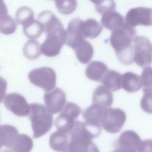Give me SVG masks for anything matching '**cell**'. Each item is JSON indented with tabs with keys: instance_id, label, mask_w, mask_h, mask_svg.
<instances>
[{
	"instance_id": "1",
	"label": "cell",
	"mask_w": 152,
	"mask_h": 152,
	"mask_svg": "<svg viewBox=\"0 0 152 152\" xmlns=\"http://www.w3.org/2000/svg\"><path fill=\"white\" fill-rule=\"evenodd\" d=\"M136 31L126 23L112 30L109 41L115 49L119 61L125 65L134 62V45L132 42Z\"/></svg>"
},
{
	"instance_id": "2",
	"label": "cell",
	"mask_w": 152,
	"mask_h": 152,
	"mask_svg": "<svg viewBox=\"0 0 152 152\" xmlns=\"http://www.w3.org/2000/svg\"><path fill=\"white\" fill-rule=\"evenodd\" d=\"M69 136L70 139L64 152H89L93 143L92 138L98 137L86 122L80 121H76Z\"/></svg>"
},
{
	"instance_id": "3",
	"label": "cell",
	"mask_w": 152,
	"mask_h": 152,
	"mask_svg": "<svg viewBox=\"0 0 152 152\" xmlns=\"http://www.w3.org/2000/svg\"><path fill=\"white\" fill-rule=\"evenodd\" d=\"M30 111L29 118L34 138H39L48 132L52 127L53 117L52 114L43 104L34 103L30 104Z\"/></svg>"
},
{
	"instance_id": "4",
	"label": "cell",
	"mask_w": 152,
	"mask_h": 152,
	"mask_svg": "<svg viewBox=\"0 0 152 152\" xmlns=\"http://www.w3.org/2000/svg\"><path fill=\"white\" fill-rule=\"evenodd\" d=\"M81 113L79 106L72 102H68L55 121V125L58 131L66 134L69 133L74 127L76 119Z\"/></svg>"
},
{
	"instance_id": "5",
	"label": "cell",
	"mask_w": 152,
	"mask_h": 152,
	"mask_svg": "<svg viewBox=\"0 0 152 152\" xmlns=\"http://www.w3.org/2000/svg\"><path fill=\"white\" fill-rule=\"evenodd\" d=\"M28 80L33 85L48 92L53 89L56 85V75L55 71L50 67H40L30 71Z\"/></svg>"
},
{
	"instance_id": "6",
	"label": "cell",
	"mask_w": 152,
	"mask_h": 152,
	"mask_svg": "<svg viewBox=\"0 0 152 152\" xmlns=\"http://www.w3.org/2000/svg\"><path fill=\"white\" fill-rule=\"evenodd\" d=\"M134 62L141 67L152 63V43L144 36H135L134 40Z\"/></svg>"
},
{
	"instance_id": "7",
	"label": "cell",
	"mask_w": 152,
	"mask_h": 152,
	"mask_svg": "<svg viewBox=\"0 0 152 152\" xmlns=\"http://www.w3.org/2000/svg\"><path fill=\"white\" fill-rule=\"evenodd\" d=\"M126 119V114L122 109L107 107L102 126L106 132L117 133L121 129Z\"/></svg>"
},
{
	"instance_id": "8",
	"label": "cell",
	"mask_w": 152,
	"mask_h": 152,
	"mask_svg": "<svg viewBox=\"0 0 152 152\" xmlns=\"http://www.w3.org/2000/svg\"><path fill=\"white\" fill-rule=\"evenodd\" d=\"M141 142L140 136L134 131H124L115 142L112 152H138Z\"/></svg>"
},
{
	"instance_id": "9",
	"label": "cell",
	"mask_w": 152,
	"mask_h": 152,
	"mask_svg": "<svg viewBox=\"0 0 152 152\" xmlns=\"http://www.w3.org/2000/svg\"><path fill=\"white\" fill-rule=\"evenodd\" d=\"M66 42V31L46 34V38L40 45V52L48 57L58 55Z\"/></svg>"
},
{
	"instance_id": "10",
	"label": "cell",
	"mask_w": 152,
	"mask_h": 152,
	"mask_svg": "<svg viewBox=\"0 0 152 152\" xmlns=\"http://www.w3.org/2000/svg\"><path fill=\"white\" fill-rule=\"evenodd\" d=\"M4 105L6 108L18 116H27L30 111V106L25 97L18 93L8 94L4 99Z\"/></svg>"
},
{
	"instance_id": "11",
	"label": "cell",
	"mask_w": 152,
	"mask_h": 152,
	"mask_svg": "<svg viewBox=\"0 0 152 152\" xmlns=\"http://www.w3.org/2000/svg\"><path fill=\"white\" fill-rule=\"evenodd\" d=\"M126 24L132 27L138 25L152 26V8L137 7L131 8L126 14Z\"/></svg>"
},
{
	"instance_id": "12",
	"label": "cell",
	"mask_w": 152,
	"mask_h": 152,
	"mask_svg": "<svg viewBox=\"0 0 152 152\" xmlns=\"http://www.w3.org/2000/svg\"><path fill=\"white\" fill-rule=\"evenodd\" d=\"M44 102L47 110L51 114H56L61 112L66 103V96L64 91L59 88H55L51 91L44 94Z\"/></svg>"
},
{
	"instance_id": "13",
	"label": "cell",
	"mask_w": 152,
	"mask_h": 152,
	"mask_svg": "<svg viewBox=\"0 0 152 152\" xmlns=\"http://www.w3.org/2000/svg\"><path fill=\"white\" fill-rule=\"evenodd\" d=\"M82 22L81 19L74 18L68 25L65 44L73 49L86 39L81 30Z\"/></svg>"
},
{
	"instance_id": "14",
	"label": "cell",
	"mask_w": 152,
	"mask_h": 152,
	"mask_svg": "<svg viewBox=\"0 0 152 152\" xmlns=\"http://www.w3.org/2000/svg\"><path fill=\"white\" fill-rule=\"evenodd\" d=\"M39 21L42 24L46 34L65 32L61 21L50 11H44L38 16Z\"/></svg>"
},
{
	"instance_id": "15",
	"label": "cell",
	"mask_w": 152,
	"mask_h": 152,
	"mask_svg": "<svg viewBox=\"0 0 152 152\" xmlns=\"http://www.w3.org/2000/svg\"><path fill=\"white\" fill-rule=\"evenodd\" d=\"M106 108L99 104L92 103L91 106L83 111V118L88 124L102 126Z\"/></svg>"
},
{
	"instance_id": "16",
	"label": "cell",
	"mask_w": 152,
	"mask_h": 152,
	"mask_svg": "<svg viewBox=\"0 0 152 152\" xmlns=\"http://www.w3.org/2000/svg\"><path fill=\"white\" fill-rule=\"evenodd\" d=\"M108 70L109 69L105 64L101 61H94L91 62L86 67L85 74L90 80L101 81Z\"/></svg>"
},
{
	"instance_id": "17",
	"label": "cell",
	"mask_w": 152,
	"mask_h": 152,
	"mask_svg": "<svg viewBox=\"0 0 152 152\" xmlns=\"http://www.w3.org/2000/svg\"><path fill=\"white\" fill-rule=\"evenodd\" d=\"M102 14L101 23L108 30H113L121 27L125 23L123 16L115 10L107 11Z\"/></svg>"
},
{
	"instance_id": "18",
	"label": "cell",
	"mask_w": 152,
	"mask_h": 152,
	"mask_svg": "<svg viewBox=\"0 0 152 152\" xmlns=\"http://www.w3.org/2000/svg\"><path fill=\"white\" fill-rule=\"evenodd\" d=\"M93 103H96L100 106L109 107L113 103V94L103 85L99 86L96 88L93 93Z\"/></svg>"
},
{
	"instance_id": "19",
	"label": "cell",
	"mask_w": 152,
	"mask_h": 152,
	"mask_svg": "<svg viewBox=\"0 0 152 152\" xmlns=\"http://www.w3.org/2000/svg\"><path fill=\"white\" fill-rule=\"evenodd\" d=\"M121 87L127 92H136L142 87L141 77L132 72H125L122 75Z\"/></svg>"
},
{
	"instance_id": "20",
	"label": "cell",
	"mask_w": 152,
	"mask_h": 152,
	"mask_svg": "<svg viewBox=\"0 0 152 152\" xmlns=\"http://www.w3.org/2000/svg\"><path fill=\"white\" fill-rule=\"evenodd\" d=\"M74 50L77 59L81 64H88L93 56V48L90 43L86 40L77 46Z\"/></svg>"
},
{
	"instance_id": "21",
	"label": "cell",
	"mask_w": 152,
	"mask_h": 152,
	"mask_svg": "<svg viewBox=\"0 0 152 152\" xmlns=\"http://www.w3.org/2000/svg\"><path fill=\"white\" fill-rule=\"evenodd\" d=\"M33 147V142L31 137L26 134H17L10 148L14 152H30Z\"/></svg>"
},
{
	"instance_id": "22",
	"label": "cell",
	"mask_w": 152,
	"mask_h": 152,
	"mask_svg": "<svg viewBox=\"0 0 152 152\" xmlns=\"http://www.w3.org/2000/svg\"><path fill=\"white\" fill-rule=\"evenodd\" d=\"M102 25L93 18H89L82 22L81 30L85 38L94 39L102 32Z\"/></svg>"
},
{
	"instance_id": "23",
	"label": "cell",
	"mask_w": 152,
	"mask_h": 152,
	"mask_svg": "<svg viewBox=\"0 0 152 152\" xmlns=\"http://www.w3.org/2000/svg\"><path fill=\"white\" fill-rule=\"evenodd\" d=\"M69 142L67 134L60 131L52 133L49 138L50 148L57 152H64Z\"/></svg>"
},
{
	"instance_id": "24",
	"label": "cell",
	"mask_w": 152,
	"mask_h": 152,
	"mask_svg": "<svg viewBox=\"0 0 152 152\" xmlns=\"http://www.w3.org/2000/svg\"><path fill=\"white\" fill-rule=\"evenodd\" d=\"M121 78L122 75L119 72L115 70L109 69L101 82L107 88L115 91L121 88Z\"/></svg>"
},
{
	"instance_id": "25",
	"label": "cell",
	"mask_w": 152,
	"mask_h": 152,
	"mask_svg": "<svg viewBox=\"0 0 152 152\" xmlns=\"http://www.w3.org/2000/svg\"><path fill=\"white\" fill-rule=\"evenodd\" d=\"M18 134L17 128L10 125H0V148L2 146L10 148V146Z\"/></svg>"
},
{
	"instance_id": "26",
	"label": "cell",
	"mask_w": 152,
	"mask_h": 152,
	"mask_svg": "<svg viewBox=\"0 0 152 152\" xmlns=\"http://www.w3.org/2000/svg\"><path fill=\"white\" fill-rule=\"evenodd\" d=\"M43 31L44 28L42 24L39 21L34 19L30 23L23 26V32L30 39L39 37Z\"/></svg>"
},
{
	"instance_id": "27",
	"label": "cell",
	"mask_w": 152,
	"mask_h": 152,
	"mask_svg": "<svg viewBox=\"0 0 152 152\" xmlns=\"http://www.w3.org/2000/svg\"><path fill=\"white\" fill-rule=\"evenodd\" d=\"M40 47L39 43L37 40L33 39L28 40L23 48L24 55L30 60L38 58L41 54Z\"/></svg>"
},
{
	"instance_id": "28",
	"label": "cell",
	"mask_w": 152,
	"mask_h": 152,
	"mask_svg": "<svg viewBox=\"0 0 152 152\" xmlns=\"http://www.w3.org/2000/svg\"><path fill=\"white\" fill-rule=\"evenodd\" d=\"M17 23L14 19L9 15L0 17V32L4 34H13L17 29Z\"/></svg>"
},
{
	"instance_id": "29",
	"label": "cell",
	"mask_w": 152,
	"mask_h": 152,
	"mask_svg": "<svg viewBox=\"0 0 152 152\" xmlns=\"http://www.w3.org/2000/svg\"><path fill=\"white\" fill-rule=\"evenodd\" d=\"M15 19L18 24L24 26L34 20V12L27 7H21L16 12Z\"/></svg>"
},
{
	"instance_id": "30",
	"label": "cell",
	"mask_w": 152,
	"mask_h": 152,
	"mask_svg": "<svg viewBox=\"0 0 152 152\" xmlns=\"http://www.w3.org/2000/svg\"><path fill=\"white\" fill-rule=\"evenodd\" d=\"M77 0H55V5L58 11L65 15L73 12L77 7Z\"/></svg>"
},
{
	"instance_id": "31",
	"label": "cell",
	"mask_w": 152,
	"mask_h": 152,
	"mask_svg": "<svg viewBox=\"0 0 152 152\" xmlns=\"http://www.w3.org/2000/svg\"><path fill=\"white\" fill-rule=\"evenodd\" d=\"M141 80L143 91L152 93V67L146 66L143 69Z\"/></svg>"
},
{
	"instance_id": "32",
	"label": "cell",
	"mask_w": 152,
	"mask_h": 152,
	"mask_svg": "<svg viewBox=\"0 0 152 152\" xmlns=\"http://www.w3.org/2000/svg\"><path fill=\"white\" fill-rule=\"evenodd\" d=\"M141 109L146 113L152 114V93L144 92L140 101Z\"/></svg>"
},
{
	"instance_id": "33",
	"label": "cell",
	"mask_w": 152,
	"mask_h": 152,
	"mask_svg": "<svg viewBox=\"0 0 152 152\" xmlns=\"http://www.w3.org/2000/svg\"><path fill=\"white\" fill-rule=\"evenodd\" d=\"M116 7L113 0H106L102 4L96 7V10L100 14H103L107 11L115 10Z\"/></svg>"
},
{
	"instance_id": "34",
	"label": "cell",
	"mask_w": 152,
	"mask_h": 152,
	"mask_svg": "<svg viewBox=\"0 0 152 152\" xmlns=\"http://www.w3.org/2000/svg\"><path fill=\"white\" fill-rule=\"evenodd\" d=\"M138 152H152V140L148 139L141 141Z\"/></svg>"
},
{
	"instance_id": "35",
	"label": "cell",
	"mask_w": 152,
	"mask_h": 152,
	"mask_svg": "<svg viewBox=\"0 0 152 152\" xmlns=\"http://www.w3.org/2000/svg\"><path fill=\"white\" fill-rule=\"evenodd\" d=\"M7 87V81L2 77H0V103L2 102V100L5 97Z\"/></svg>"
},
{
	"instance_id": "36",
	"label": "cell",
	"mask_w": 152,
	"mask_h": 152,
	"mask_svg": "<svg viewBox=\"0 0 152 152\" xmlns=\"http://www.w3.org/2000/svg\"><path fill=\"white\" fill-rule=\"evenodd\" d=\"M8 13V9L4 2V0H0V17L7 15Z\"/></svg>"
},
{
	"instance_id": "37",
	"label": "cell",
	"mask_w": 152,
	"mask_h": 152,
	"mask_svg": "<svg viewBox=\"0 0 152 152\" xmlns=\"http://www.w3.org/2000/svg\"><path fill=\"white\" fill-rule=\"evenodd\" d=\"M90 1H91L93 4H94L96 5V7H97L102 4L106 0H90Z\"/></svg>"
},
{
	"instance_id": "38",
	"label": "cell",
	"mask_w": 152,
	"mask_h": 152,
	"mask_svg": "<svg viewBox=\"0 0 152 152\" xmlns=\"http://www.w3.org/2000/svg\"><path fill=\"white\" fill-rule=\"evenodd\" d=\"M1 152H14V151H12L11 150H10V149H5V150H2Z\"/></svg>"
}]
</instances>
